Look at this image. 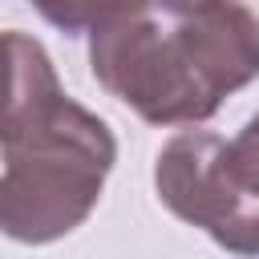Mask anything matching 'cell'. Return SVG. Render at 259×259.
I'll return each instance as SVG.
<instances>
[{
    "instance_id": "cell-6",
    "label": "cell",
    "mask_w": 259,
    "mask_h": 259,
    "mask_svg": "<svg viewBox=\"0 0 259 259\" xmlns=\"http://www.w3.org/2000/svg\"><path fill=\"white\" fill-rule=\"evenodd\" d=\"M227 158H231L235 174H239L247 186L259 190V113L239 130V138L227 142Z\"/></svg>"
},
{
    "instance_id": "cell-3",
    "label": "cell",
    "mask_w": 259,
    "mask_h": 259,
    "mask_svg": "<svg viewBox=\"0 0 259 259\" xmlns=\"http://www.w3.org/2000/svg\"><path fill=\"white\" fill-rule=\"evenodd\" d=\"M154 186L170 214L206 231L223 251L259 255V190L235 174L227 138L210 130L174 134L158 150Z\"/></svg>"
},
{
    "instance_id": "cell-5",
    "label": "cell",
    "mask_w": 259,
    "mask_h": 259,
    "mask_svg": "<svg viewBox=\"0 0 259 259\" xmlns=\"http://www.w3.org/2000/svg\"><path fill=\"white\" fill-rule=\"evenodd\" d=\"M53 28L69 32V36H81V32H97L130 12H142L150 8L154 0H28Z\"/></svg>"
},
{
    "instance_id": "cell-7",
    "label": "cell",
    "mask_w": 259,
    "mask_h": 259,
    "mask_svg": "<svg viewBox=\"0 0 259 259\" xmlns=\"http://www.w3.org/2000/svg\"><path fill=\"white\" fill-rule=\"evenodd\" d=\"M154 4H162L174 16H182V12H194V8H206V4H219V0H154Z\"/></svg>"
},
{
    "instance_id": "cell-2",
    "label": "cell",
    "mask_w": 259,
    "mask_h": 259,
    "mask_svg": "<svg viewBox=\"0 0 259 259\" xmlns=\"http://www.w3.org/2000/svg\"><path fill=\"white\" fill-rule=\"evenodd\" d=\"M0 150V231L32 247L77 231L93 214L117 162L109 125L73 97Z\"/></svg>"
},
{
    "instance_id": "cell-4",
    "label": "cell",
    "mask_w": 259,
    "mask_h": 259,
    "mask_svg": "<svg viewBox=\"0 0 259 259\" xmlns=\"http://www.w3.org/2000/svg\"><path fill=\"white\" fill-rule=\"evenodd\" d=\"M69 93L45 45L28 32H0V146L45 121Z\"/></svg>"
},
{
    "instance_id": "cell-1",
    "label": "cell",
    "mask_w": 259,
    "mask_h": 259,
    "mask_svg": "<svg viewBox=\"0 0 259 259\" xmlns=\"http://www.w3.org/2000/svg\"><path fill=\"white\" fill-rule=\"evenodd\" d=\"M89 65L150 125H198L259 77V16L219 0L162 24L142 8L89 32Z\"/></svg>"
}]
</instances>
